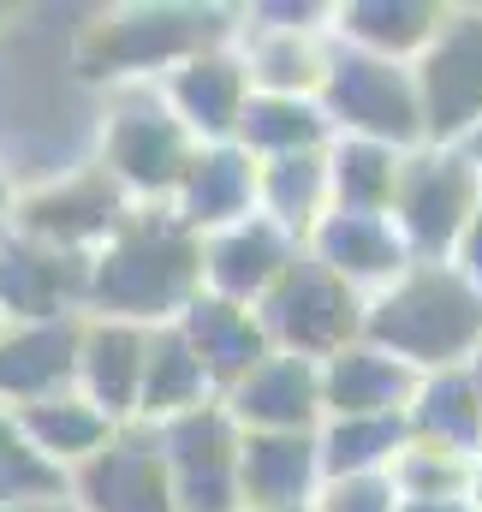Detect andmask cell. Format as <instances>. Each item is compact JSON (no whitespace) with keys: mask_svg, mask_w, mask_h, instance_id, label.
<instances>
[{"mask_svg":"<svg viewBox=\"0 0 482 512\" xmlns=\"http://www.w3.org/2000/svg\"><path fill=\"white\" fill-rule=\"evenodd\" d=\"M12 417H18V429L30 435V447H36L48 465H60V471L90 465V459L120 435V423H114L102 405H90L84 393H60V399L24 405V411H12Z\"/></svg>","mask_w":482,"mask_h":512,"instance_id":"26","label":"cell"},{"mask_svg":"<svg viewBox=\"0 0 482 512\" xmlns=\"http://www.w3.org/2000/svg\"><path fill=\"white\" fill-rule=\"evenodd\" d=\"M197 239H215L227 227H239L250 215H262V161L244 155L239 143H215L197 155L191 179L179 185V197L167 203Z\"/></svg>","mask_w":482,"mask_h":512,"instance_id":"18","label":"cell"},{"mask_svg":"<svg viewBox=\"0 0 482 512\" xmlns=\"http://www.w3.org/2000/svg\"><path fill=\"white\" fill-rule=\"evenodd\" d=\"M221 405L233 411V423H239L244 435H316L322 417H328L322 364L292 358V352H274L239 387H227Z\"/></svg>","mask_w":482,"mask_h":512,"instance_id":"13","label":"cell"},{"mask_svg":"<svg viewBox=\"0 0 482 512\" xmlns=\"http://www.w3.org/2000/svg\"><path fill=\"white\" fill-rule=\"evenodd\" d=\"M78 352H84V316L12 322L0 334V405L24 411V405L78 393Z\"/></svg>","mask_w":482,"mask_h":512,"instance_id":"14","label":"cell"},{"mask_svg":"<svg viewBox=\"0 0 482 512\" xmlns=\"http://www.w3.org/2000/svg\"><path fill=\"white\" fill-rule=\"evenodd\" d=\"M482 203V167L465 149H417L405 155L399 197H393V227L417 262H453L465 245V227Z\"/></svg>","mask_w":482,"mask_h":512,"instance_id":"7","label":"cell"},{"mask_svg":"<svg viewBox=\"0 0 482 512\" xmlns=\"http://www.w3.org/2000/svg\"><path fill=\"white\" fill-rule=\"evenodd\" d=\"M459 149H465V155H471V161H477V167H482V131H477V137H471V143H459Z\"/></svg>","mask_w":482,"mask_h":512,"instance_id":"40","label":"cell"},{"mask_svg":"<svg viewBox=\"0 0 482 512\" xmlns=\"http://www.w3.org/2000/svg\"><path fill=\"white\" fill-rule=\"evenodd\" d=\"M328 173H334V209H346V215H393L405 155L387 149V143H369V137H334Z\"/></svg>","mask_w":482,"mask_h":512,"instance_id":"31","label":"cell"},{"mask_svg":"<svg viewBox=\"0 0 482 512\" xmlns=\"http://www.w3.org/2000/svg\"><path fill=\"white\" fill-rule=\"evenodd\" d=\"M18 197H24V191H18V179H12V167L0 161V221H6V227H12V209H18Z\"/></svg>","mask_w":482,"mask_h":512,"instance_id":"36","label":"cell"},{"mask_svg":"<svg viewBox=\"0 0 482 512\" xmlns=\"http://www.w3.org/2000/svg\"><path fill=\"white\" fill-rule=\"evenodd\" d=\"M131 209H137V197L120 179L102 161H84L48 185H30L12 209V233L66 256H96L131 221Z\"/></svg>","mask_w":482,"mask_h":512,"instance_id":"8","label":"cell"},{"mask_svg":"<svg viewBox=\"0 0 482 512\" xmlns=\"http://www.w3.org/2000/svg\"><path fill=\"white\" fill-rule=\"evenodd\" d=\"M322 483L328 477H322V441L316 435H244L239 453L244 512L316 507Z\"/></svg>","mask_w":482,"mask_h":512,"instance_id":"20","label":"cell"},{"mask_svg":"<svg viewBox=\"0 0 482 512\" xmlns=\"http://www.w3.org/2000/svg\"><path fill=\"white\" fill-rule=\"evenodd\" d=\"M417 90L435 149H459L482 131V6L447 12L435 48L417 60Z\"/></svg>","mask_w":482,"mask_h":512,"instance_id":"10","label":"cell"},{"mask_svg":"<svg viewBox=\"0 0 482 512\" xmlns=\"http://www.w3.org/2000/svg\"><path fill=\"white\" fill-rule=\"evenodd\" d=\"M197 298L203 239L173 209H131V221L90 256V316L173 328Z\"/></svg>","mask_w":482,"mask_h":512,"instance_id":"1","label":"cell"},{"mask_svg":"<svg viewBox=\"0 0 482 512\" xmlns=\"http://www.w3.org/2000/svg\"><path fill=\"white\" fill-rule=\"evenodd\" d=\"M471 471H477V459L411 441L399 453V465H393V483H399L405 501H471Z\"/></svg>","mask_w":482,"mask_h":512,"instance_id":"33","label":"cell"},{"mask_svg":"<svg viewBox=\"0 0 482 512\" xmlns=\"http://www.w3.org/2000/svg\"><path fill=\"white\" fill-rule=\"evenodd\" d=\"M72 501L84 512H179L161 435L149 423L143 429L125 423L90 465L72 471Z\"/></svg>","mask_w":482,"mask_h":512,"instance_id":"11","label":"cell"},{"mask_svg":"<svg viewBox=\"0 0 482 512\" xmlns=\"http://www.w3.org/2000/svg\"><path fill=\"white\" fill-rule=\"evenodd\" d=\"M316 441H322V477L340 483V477L393 471L417 435H411V411H393V417H328Z\"/></svg>","mask_w":482,"mask_h":512,"instance_id":"28","label":"cell"},{"mask_svg":"<svg viewBox=\"0 0 482 512\" xmlns=\"http://www.w3.org/2000/svg\"><path fill=\"white\" fill-rule=\"evenodd\" d=\"M417 387H423V376L411 364H399L393 352H381L369 340L322 364L328 417H393V411H411Z\"/></svg>","mask_w":482,"mask_h":512,"instance_id":"21","label":"cell"},{"mask_svg":"<svg viewBox=\"0 0 482 512\" xmlns=\"http://www.w3.org/2000/svg\"><path fill=\"white\" fill-rule=\"evenodd\" d=\"M239 60H244V78H250L256 96H322L328 66H334V48H322L316 36H298V30L244 24Z\"/></svg>","mask_w":482,"mask_h":512,"instance_id":"25","label":"cell"},{"mask_svg":"<svg viewBox=\"0 0 482 512\" xmlns=\"http://www.w3.org/2000/svg\"><path fill=\"white\" fill-rule=\"evenodd\" d=\"M274 352H292V358H310V364H328L340 352L363 346V322H369V298L358 286H346L340 274H328L316 256L304 251L280 286L256 304Z\"/></svg>","mask_w":482,"mask_h":512,"instance_id":"6","label":"cell"},{"mask_svg":"<svg viewBox=\"0 0 482 512\" xmlns=\"http://www.w3.org/2000/svg\"><path fill=\"white\" fill-rule=\"evenodd\" d=\"M298 256H304V245H298L286 227H274L268 215H250L239 227L203 239V292L256 310V304L280 286V274H286Z\"/></svg>","mask_w":482,"mask_h":512,"instance_id":"15","label":"cell"},{"mask_svg":"<svg viewBox=\"0 0 482 512\" xmlns=\"http://www.w3.org/2000/svg\"><path fill=\"white\" fill-rule=\"evenodd\" d=\"M411 435L429 441V447H447L459 459H477L482 453V399H477L471 370L423 376L417 399H411Z\"/></svg>","mask_w":482,"mask_h":512,"instance_id":"30","label":"cell"},{"mask_svg":"<svg viewBox=\"0 0 482 512\" xmlns=\"http://www.w3.org/2000/svg\"><path fill=\"white\" fill-rule=\"evenodd\" d=\"M316 102L328 108V120H334L340 137H369V143H387V149H399V155L429 149L417 66L375 60V54H363V48H334L328 84H322Z\"/></svg>","mask_w":482,"mask_h":512,"instance_id":"5","label":"cell"},{"mask_svg":"<svg viewBox=\"0 0 482 512\" xmlns=\"http://www.w3.org/2000/svg\"><path fill=\"white\" fill-rule=\"evenodd\" d=\"M0 310L6 322H60L90 310V256H66L24 233H0Z\"/></svg>","mask_w":482,"mask_h":512,"instance_id":"12","label":"cell"},{"mask_svg":"<svg viewBox=\"0 0 482 512\" xmlns=\"http://www.w3.org/2000/svg\"><path fill=\"white\" fill-rule=\"evenodd\" d=\"M72 495V471L48 465L30 435L18 429V417L0 405V512L6 507H30V501H60Z\"/></svg>","mask_w":482,"mask_h":512,"instance_id":"32","label":"cell"},{"mask_svg":"<svg viewBox=\"0 0 482 512\" xmlns=\"http://www.w3.org/2000/svg\"><path fill=\"white\" fill-rule=\"evenodd\" d=\"M149 334L137 322H108L84 316V352H78V393L102 405L114 423H131L143 405V370H149Z\"/></svg>","mask_w":482,"mask_h":512,"instance_id":"19","label":"cell"},{"mask_svg":"<svg viewBox=\"0 0 482 512\" xmlns=\"http://www.w3.org/2000/svg\"><path fill=\"white\" fill-rule=\"evenodd\" d=\"M179 328H185V340L197 346V358L209 364V376L221 382V393L239 387L262 358H274V340H268L262 316H256L250 304L215 298V292H203V298L179 316Z\"/></svg>","mask_w":482,"mask_h":512,"instance_id":"22","label":"cell"},{"mask_svg":"<svg viewBox=\"0 0 482 512\" xmlns=\"http://www.w3.org/2000/svg\"><path fill=\"white\" fill-rule=\"evenodd\" d=\"M239 149L256 161L322 155V149H334V120L316 96H250L239 120Z\"/></svg>","mask_w":482,"mask_h":512,"instance_id":"27","label":"cell"},{"mask_svg":"<svg viewBox=\"0 0 482 512\" xmlns=\"http://www.w3.org/2000/svg\"><path fill=\"white\" fill-rule=\"evenodd\" d=\"M203 143L185 131V120L167 108L161 84H125L114 90V102L102 108V143L96 161L120 179L131 197L149 203H173L179 185L191 179Z\"/></svg>","mask_w":482,"mask_h":512,"instance_id":"4","label":"cell"},{"mask_svg":"<svg viewBox=\"0 0 482 512\" xmlns=\"http://www.w3.org/2000/svg\"><path fill=\"white\" fill-rule=\"evenodd\" d=\"M274 512H316V507H274Z\"/></svg>","mask_w":482,"mask_h":512,"instance_id":"42","label":"cell"},{"mask_svg":"<svg viewBox=\"0 0 482 512\" xmlns=\"http://www.w3.org/2000/svg\"><path fill=\"white\" fill-rule=\"evenodd\" d=\"M363 340L417 376L465 370L482 352V286L459 262H411L387 292L369 298Z\"/></svg>","mask_w":482,"mask_h":512,"instance_id":"2","label":"cell"},{"mask_svg":"<svg viewBox=\"0 0 482 512\" xmlns=\"http://www.w3.org/2000/svg\"><path fill=\"white\" fill-rule=\"evenodd\" d=\"M405 495L393 483V471L381 477H340V483H322L316 495V512H399Z\"/></svg>","mask_w":482,"mask_h":512,"instance_id":"34","label":"cell"},{"mask_svg":"<svg viewBox=\"0 0 482 512\" xmlns=\"http://www.w3.org/2000/svg\"><path fill=\"white\" fill-rule=\"evenodd\" d=\"M161 96L203 149H215V143H239V120L256 90L244 78L239 48H215V54H197V60L173 66L161 78Z\"/></svg>","mask_w":482,"mask_h":512,"instance_id":"16","label":"cell"},{"mask_svg":"<svg viewBox=\"0 0 482 512\" xmlns=\"http://www.w3.org/2000/svg\"><path fill=\"white\" fill-rule=\"evenodd\" d=\"M244 24H227L221 12H197V6H137L114 12L102 24H90L72 48V66L84 78H108V84H155V72L167 78L173 66L215 54L239 36Z\"/></svg>","mask_w":482,"mask_h":512,"instance_id":"3","label":"cell"},{"mask_svg":"<svg viewBox=\"0 0 482 512\" xmlns=\"http://www.w3.org/2000/svg\"><path fill=\"white\" fill-rule=\"evenodd\" d=\"M447 12L441 6H417V0H363V6H334V36L346 48H363L375 60H423L441 36Z\"/></svg>","mask_w":482,"mask_h":512,"instance_id":"23","label":"cell"},{"mask_svg":"<svg viewBox=\"0 0 482 512\" xmlns=\"http://www.w3.org/2000/svg\"><path fill=\"white\" fill-rule=\"evenodd\" d=\"M471 280L482 286V203H477V215H471V227H465V245H459V256H453Z\"/></svg>","mask_w":482,"mask_h":512,"instance_id":"35","label":"cell"},{"mask_svg":"<svg viewBox=\"0 0 482 512\" xmlns=\"http://www.w3.org/2000/svg\"><path fill=\"white\" fill-rule=\"evenodd\" d=\"M304 251L316 256L328 274H340L346 286H358L363 298L387 292V286L417 262L411 245H405V233L393 227V215H346V209H334V215L310 233Z\"/></svg>","mask_w":482,"mask_h":512,"instance_id":"17","label":"cell"},{"mask_svg":"<svg viewBox=\"0 0 482 512\" xmlns=\"http://www.w3.org/2000/svg\"><path fill=\"white\" fill-rule=\"evenodd\" d=\"M215 393H221V382L209 376V364L197 358V346L185 340L179 322L149 334V370H143V405H137V417H143L149 429L215 405Z\"/></svg>","mask_w":482,"mask_h":512,"instance_id":"24","label":"cell"},{"mask_svg":"<svg viewBox=\"0 0 482 512\" xmlns=\"http://www.w3.org/2000/svg\"><path fill=\"white\" fill-rule=\"evenodd\" d=\"M465 370H471V382H477V399H482V352L471 358V364H465Z\"/></svg>","mask_w":482,"mask_h":512,"instance_id":"41","label":"cell"},{"mask_svg":"<svg viewBox=\"0 0 482 512\" xmlns=\"http://www.w3.org/2000/svg\"><path fill=\"white\" fill-rule=\"evenodd\" d=\"M399 512H477L471 501H405Z\"/></svg>","mask_w":482,"mask_h":512,"instance_id":"37","label":"cell"},{"mask_svg":"<svg viewBox=\"0 0 482 512\" xmlns=\"http://www.w3.org/2000/svg\"><path fill=\"white\" fill-rule=\"evenodd\" d=\"M167 471H173V495L179 512H244L239 495V453H244V429L233 423V411L215 399L191 417H173L155 429Z\"/></svg>","mask_w":482,"mask_h":512,"instance_id":"9","label":"cell"},{"mask_svg":"<svg viewBox=\"0 0 482 512\" xmlns=\"http://www.w3.org/2000/svg\"><path fill=\"white\" fill-rule=\"evenodd\" d=\"M471 507L482 512V453H477V471H471Z\"/></svg>","mask_w":482,"mask_h":512,"instance_id":"39","label":"cell"},{"mask_svg":"<svg viewBox=\"0 0 482 512\" xmlns=\"http://www.w3.org/2000/svg\"><path fill=\"white\" fill-rule=\"evenodd\" d=\"M6 512H84L72 495H60V501H30V507H6Z\"/></svg>","mask_w":482,"mask_h":512,"instance_id":"38","label":"cell"},{"mask_svg":"<svg viewBox=\"0 0 482 512\" xmlns=\"http://www.w3.org/2000/svg\"><path fill=\"white\" fill-rule=\"evenodd\" d=\"M262 215H268L274 227H286L298 245H310V233L334 215V173H328V149H322V155L262 161Z\"/></svg>","mask_w":482,"mask_h":512,"instance_id":"29","label":"cell"}]
</instances>
